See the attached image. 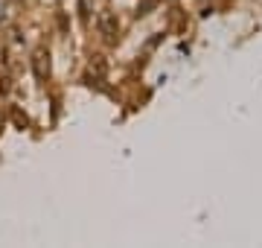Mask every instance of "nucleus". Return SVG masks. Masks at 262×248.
Wrapping results in <instances>:
<instances>
[{"instance_id": "7ed1b4c3", "label": "nucleus", "mask_w": 262, "mask_h": 248, "mask_svg": "<svg viewBox=\"0 0 262 248\" xmlns=\"http://www.w3.org/2000/svg\"><path fill=\"white\" fill-rule=\"evenodd\" d=\"M105 58L102 56H94V61H91V67H88V73H91V79H94V82H102L105 79Z\"/></svg>"}, {"instance_id": "f257e3e1", "label": "nucleus", "mask_w": 262, "mask_h": 248, "mask_svg": "<svg viewBox=\"0 0 262 248\" xmlns=\"http://www.w3.org/2000/svg\"><path fill=\"white\" fill-rule=\"evenodd\" d=\"M96 27L102 32L105 41H117V32H120V20H117V12H102L96 18Z\"/></svg>"}, {"instance_id": "f03ea898", "label": "nucleus", "mask_w": 262, "mask_h": 248, "mask_svg": "<svg viewBox=\"0 0 262 248\" xmlns=\"http://www.w3.org/2000/svg\"><path fill=\"white\" fill-rule=\"evenodd\" d=\"M32 65H35L38 79H47V76H50V56L44 53V50H38V53H35V58H32Z\"/></svg>"}]
</instances>
